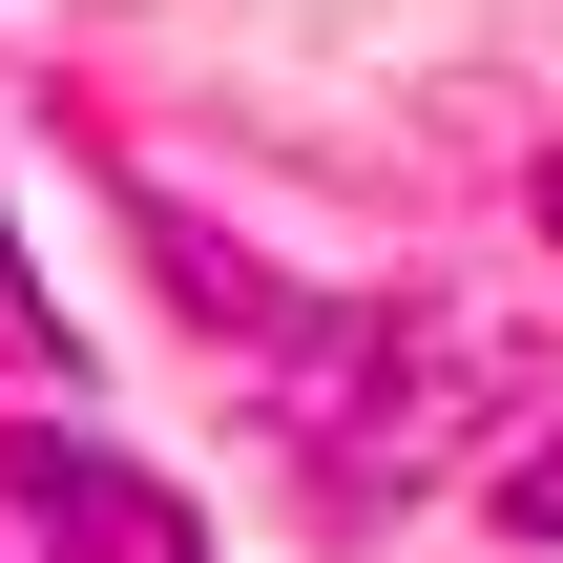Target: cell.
Instances as JSON below:
<instances>
[{"instance_id": "cell-1", "label": "cell", "mask_w": 563, "mask_h": 563, "mask_svg": "<svg viewBox=\"0 0 563 563\" xmlns=\"http://www.w3.org/2000/svg\"><path fill=\"white\" fill-rule=\"evenodd\" d=\"M0 522L42 563H209V522H188L125 439H0Z\"/></svg>"}, {"instance_id": "cell-2", "label": "cell", "mask_w": 563, "mask_h": 563, "mask_svg": "<svg viewBox=\"0 0 563 563\" xmlns=\"http://www.w3.org/2000/svg\"><path fill=\"white\" fill-rule=\"evenodd\" d=\"M501 522H522V543H563V418L522 439V460H501Z\"/></svg>"}, {"instance_id": "cell-3", "label": "cell", "mask_w": 563, "mask_h": 563, "mask_svg": "<svg viewBox=\"0 0 563 563\" xmlns=\"http://www.w3.org/2000/svg\"><path fill=\"white\" fill-rule=\"evenodd\" d=\"M42 355H63V313L21 292V230H0V376H42Z\"/></svg>"}, {"instance_id": "cell-4", "label": "cell", "mask_w": 563, "mask_h": 563, "mask_svg": "<svg viewBox=\"0 0 563 563\" xmlns=\"http://www.w3.org/2000/svg\"><path fill=\"white\" fill-rule=\"evenodd\" d=\"M522 209H543V251H563V146H543V167H522Z\"/></svg>"}]
</instances>
